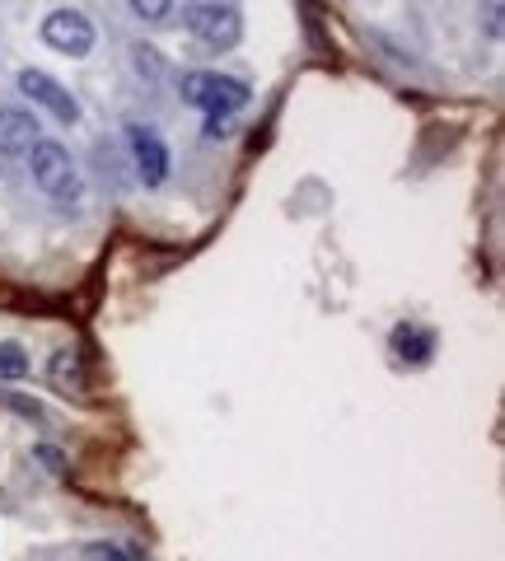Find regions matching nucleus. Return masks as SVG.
Instances as JSON below:
<instances>
[{
    "label": "nucleus",
    "mask_w": 505,
    "mask_h": 561,
    "mask_svg": "<svg viewBox=\"0 0 505 561\" xmlns=\"http://www.w3.org/2000/svg\"><path fill=\"white\" fill-rule=\"evenodd\" d=\"M179 94H183V103H193L202 113H211V108L239 113L243 103H249V84L234 76H216V70H193V76H183Z\"/></svg>",
    "instance_id": "nucleus-4"
},
{
    "label": "nucleus",
    "mask_w": 505,
    "mask_h": 561,
    "mask_svg": "<svg viewBox=\"0 0 505 561\" xmlns=\"http://www.w3.org/2000/svg\"><path fill=\"white\" fill-rule=\"evenodd\" d=\"M38 136H43L38 113H28V108H0V160H20V154H28Z\"/></svg>",
    "instance_id": "nucleus-7"
},
{
    "label": "nucleus",
    "mask_w": 505,
    "mask_h": 561,
    "mask_svg": "<svg viewBox=\"0 0 505 561\" xmlns=\"http://www.w3.org/2000/svg\"><path fill=\"white\" fill-rule=\"evenodd\" d=\"M183 28L193 33L202 47L230 51L243 38V14L234 0H193V5H183Z\"/></svg>",
    "instance_id": "nucleus-2"
},
{
    "label": "nucleus",
    "mask_w": 505,
    "mask_h": 561,
    "mask_svg": "<svg viewBox=\"0 0 505 561\" xmlns=\"http://www.w3.org/2000/svg\"><path fill=\"white\" fill-rule=\"evenodd\" d=\"M28 173H33V187L43 192L47 202L57 206H76L84 197V179H80V164L71 160V150L61 140H47L38 136L28 150Z\"/></svg>",
    "instance_id": "nucleus-1"
},
{
    "label": "nucleus",
    "mask_w": 505,
    "mask_h": 561,
    "mask_svg": "<svg viewBox=\"0 0 505 561\" xmlns=\"http://www.w3.org/2000/svg\"><path fill=\"white\" fill-rule=\"evenodd\" d=\"M0 402H5V408H14V412H20L24 421H38V426H47V412L38 408V402H33V398H20V393H5V398H0Z\"/></svg>",
    "instance_id": "nucleus-12"
},
{
    "label": "nucleus",
    "mask_w": 505,
    "mask_h": 561,
    "mask_svg": "<svg viewBox=\"0 0 505 561\" xmlns=\"http://www.w3.org/2000/svg\"><path fill=\"white\" fill-rule=\"evenodd\" d=\"M127 10H131L141 24H164L169 14H173V0H127Z\"/></svg>",
    "instance_id": "nucleus-11"
},
{
    "label": "nucleus",
    "mask_w": 505,
    "mask_h": 561,
    "mask_svg": "<svg viewBox=\"0 0 505 561\" xmlns=\"http://www.w3.org/2000/svg\"><path fill=\"white\" fill-rule=\"evenodd\" d=\"M38 38L51 47V51H61V57H71V61H80V57H90L94 51V43H99V28H94V20L84 10H51L47 20H43V28H38Z\"/></svg>",
    "instance_id": "nucleus-3"
},
{
    "label": "nucleus",
    "mask_w": 505,
    "mask_h": 561,
    "mask_svg": "<svg viewBox=\"0 0 505 561\" xmlns=\"http://www.w3.org/2000/svg\"><path fill=\"white\" fill-rule=\"evenodd\" d=\"M90 557H108V561H127V552H117V548H90Z\"/></svg>",
    "instance_id": "nucleus-14"
},
{
    "label": "nucleus",
    "mask_w": 505,
    "mask_h": 561,
    "mask_svg": "<svg viewBox=\"0 0 505 561\" xmlns=\"http://www.w3.org/2000/svg\"><path fill=\"white\" fill-rule=\"evenodd\" d=\"M234 117H239V113L211 108V113H206V136H230V131H234Z\"/></svg>",
    "instance_id": "nucleus-13"
},
{
    "label": "nucleus",
    "mask_w": 505,
    "mask_h": 561,
    "mask_svg": "<svg viewBox=\"0 0 505 561\" xmlns=\"http://www.w3.org/2000/svg\"><path fill=\"white\" fill-rule=\"evenodd\" d=\"M20 94L33 103V113H51L57 122H80V99L66 90L57 76H47V70H20Z\"/></svg>",
    "instance_id": "nucleus-5"
},
{
    "label": "nucleus",
    "mask_w": 505,
    "mask_h": 561,
    "mask_svg": "<svg viewBox=\"0 0 505 561\" xmlns=\"http://www.w3.org/2000/svg\"><path fill=\"white\" fill-rule=\"evenodd\" d=\"M393 356L408 360V365H426L435 356V332L416 328V323H398L393 328Z\"/></svg>",
    "instance_id": "nucleus-9"
},
{
    "label": "nucleus",
    "mask_w": 505,
    "mask_h": 561,
    "mask_svg": "<svg viewBox=\"0 0 505 561\" xmlns=\"http://www.w3.org/2000/svg\"><path fill=\"white\" fill-rule=\"evenodd\" d=\"M28 375V356L20 342H0V383H20Z\"/></svg>",
    "instance_id": "nucleus-10"
},
{
    "label": "nucleus",
    "mask_w": 505,
    "mask_h": 561,
    "mask_svg": "<svg viewBox=\"0 0 505 561\" xmlns=\"http://www.w3.org/2000/svg\"><path fill=\"white\" fill-rule=\"evenodd\" d=\"M47 375H51V383H57L66 398H84V389H90V375H84V356H80V351H57V356L47 360Z\"/></svg>",
    "instance_id": "nucleus-8"
},
{
    "label": "nucleus",
    "mask_w": 505,
    "mask_h": 561,
    "mask_svg": "<svg viewBox=\"0 0 505 561\" xmlns=\"http://www.w3.org/2000/svg\"><path fill=\"white\" fill-rule=\"evenodd\" d=\"M127 146H131V164H136V173H141V183L160 187L169 179V146H164V136L154 127H146V122H131V127H127Z\"/></svg>",
    "instance_id": "nucleus-6"
}]
</instances>
